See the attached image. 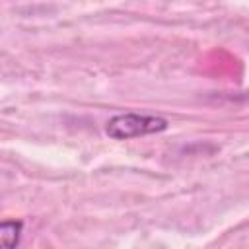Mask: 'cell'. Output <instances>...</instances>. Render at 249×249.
Instances as JSON below:
<instances>
[{"label":"cell","instance_id":"2","mask_svg":"<svg viewBox=\"0 0 249 249\" xmlns=\"http://www.w3.org/2000/svg\"><path fill=\"white\" fill-rule=\"evenodd\" d=\"M23 231V224L19 220H4L0 222V247H16L19 243Z\"/></svg>","mask_w":249,"mask_h":249},{"label":"cell","instance_id":"1","mask_svg":"<svg viewBox=\"0 0 249 249\" xmlns=\"http://www.w3.org/2000/svg\"><path fill=\"white\" fill-rule=\"evenodd\" d=\"M169 126L167 119L156 115H140V113H121L109 119L105 132L113 140H128L146 134L163 132Z\"/></svg>","mask_w":249,"mask_h":249}]
</instances>
